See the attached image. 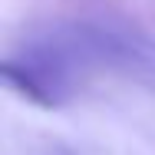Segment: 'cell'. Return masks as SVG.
I'll list each match as a JSON object with an SVG mask.
<instances>
[]
</instances>
